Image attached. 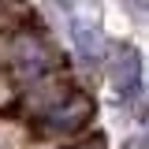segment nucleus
I'll return each mask as SVG.
<instances>
[{"label": "nucleus", "mask_w": 149, "mask_h": 149, "mask_svg": "<svg viewBox=\"0 0 149 149\" xmlns=\"http://www.w3.org/2000/svg\"><path fill=\"white\" fill-rule=\"evenodd\" d=\"M108 82L119 101H134L142 93V52L134 45H123L108 67Z\"/></svg>", "instance_id": "f257e3e1"}, {"label": "nucleus", "mask_w": 149, "mask_h": 149, "mask_svg": "<svg viewBox=\"0 0 149 149\" xmlns=\"http://www.w3.org/2000/svg\"><path fill=\"white\" fill-rule=\"evenodd\" d=\"M71 41H74V49H78V56H82L86 63L101 60V52H104V34H101V26H97V22H86V19H74L71 22Z\"/></svg>", "instance_id": "20e7f679"}, {"label": "nucleus", "mask_w": 149, "mask_h": 149, "mask_svg": "<svg viewBox=\"0 0 149 149\" xmlns=\"http://www.w3.org/2000/svg\"><path fill=\"white\" fill-rule=\"evenodd\" d=\"M11 67H19L22 74L37 78V74H45V71L56 67V49L45 37H37V34H22L15 41V49H11Z\"/></svg>", "instance_id": "f03ea898"}, {"label": "nucleus", "mask_w": 149, "mask_h": 149, "mask_svg": "<svg viewBox=\"0 0 149 149\" xmlns=\"http://www.w3.org/2000/svg\"><path fill=\"white\" fill-rule=\"evenodd\" d=\"M26 19H30V4L26 0H0V30H15Z\"/></svg>", "instance_id": "39448f33"}, {"label": "nucleus", "mask_w": 149, "mask_h": 149, "mask_svg": "<svg viewBox=\"0 0 149 149\" xmlns=\"http://www.w3.org/2000/svg\"><path fill=\"white\" fill-rule=\"evenodd\" d=\"M90 116H93V101L90 97L67 93V97H60L41 119H45V130H78V127L90 123Z\"/></svg>", "instance_id": "7ed1b4c3"}, {"label": "nucleus", "mask_w": 149, "mask_h": 149, "mask_svg": "<svg viewBox=\"0 0 149 149\" xmlns=\"http://www.w3.org/2000/svg\"><path fill=\"white\" fill-rule=\"evenodd\" d=\"M67 11H97L101 8V0H60Z\"/></svg>", "instance_id": "423d86ee"}, {"label": "nucleus", "mask_w": 149, "mask_h": 149, "mask_svg": "<svg viewBox=\"0 0 149 149\" xmlns=\"http://www.w3.org/2000/svg\"><path fill=\"white\" fill-rule=\"evenodd\" d=\"M67 149H108L101 138H93V142H78V146H67Z\"/></svg>", "instance_id": "0eeeda50"}]
</instances>
